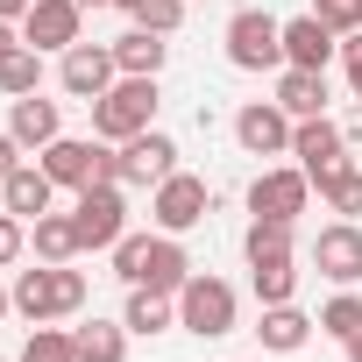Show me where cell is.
Masks as SVG:
<instances>
[{"label": "cell", "mask_w": 362, "mask_h": 362, "mask_svg": "<svg viewBox=\"0 0 362 362\" xmlns=\"http://www.w3.org/2000/svg\"><path fill=\"white\" fill-rule=\"evenodd\" d=\"M114 270L128 277V284H149V291H185V277H192V263H185V249H177L170 235H121L114 242Z\"/></svg>", "instance_id": "1"}, {"label": "cell", "mask_w": 362, "mask_h": 362, "mask_svg": "<svg viewBox=\"0 0 362 362\" xmlns=\"http://www.w3.org/2000/svg\"><path fill=\"white\" fill-rule=\"evenodd\" d=\"M149 114H156V78H114L93 100V135L100 142H128V135L149 128Z\"/></svg>", "instance_id": "2"}, {"label": "cell", "mask_w": 362, "mask_h": 362, "mask_svg": "<svg viewBox=\"0 0 362 362\" xmlns=\"http://www.w3.org/2000/svg\"><path fill=\"white\" fill-rule=\"evenodd\" d=\"M15 305H22L36 327H43V320H64V313H78V305H86V277H78V270H64V263H50V270H22Z\"/></svg>", "instance_id": "3"}, {"label": "cell", "mask_w": 362, "mask_h": 362, "mask_svg": "<svg viewBox=\"0 0 362 362\" xmlns=\"http://www.w3.org/2000/svg\"><path fill=\"white\" fill-rule=\"evenodd\" d=\"M228 57H235L242 71H277V64H284V22H270L263 8H242V15L228 22Z\"/></svg>", "instance_id": "4"}, {"label": "cell", "mask_w": 362, "mask_h": 362, "mask_svg": "<svg viewBox=\"0 0 362 362\" xmlns=\"http://www.w3.org/2000/svg\"><path fill=\"white\" fill-rule=\"evenodd\" d=\"M341 142H348V135H341V128H334L327 114H313V121H298V128H291V156H298V170L313 177L320 192L334 185L341 170H348V156H341Z\"/></svg>", "instance_id": "5"}, {"label": "cell", "mask_w": 362, "mask_h": 362, "mask_svg": "<svg viewBox=\"0 0 362 362\" xmlns=\"http://www.w3.org/2000/svg\"><path fill=\"white\" fill-rule=\"evenodd\" d=\"M71 221H78V242H86V249H114V242L128 235V199H121V185H114V177H107V185H86Z\"/></svg>", "instance_id": "6"}, {"label": "cell", "mask_w": 362, "mask_h": 362, "mask_svg": "<svg viewBox=\"0 0 362 362\" xmlns=\"http://www.w3.org/2000/svg\"><path fill=\"white\" fill-rule=\"evenodd\" d=\"M170 170H177V142L156 135V128H142V135H128L121 156H114V185H163Z\"/></svg>", "instance_id": "7"}, {"label": "cell", "mask_w": 362, "mask_h": 362, "mask_svg": "<svg viewBox=\"0 0 362 362\" xmlns=\"http://www.w3.org/2000/svg\"><path fill=\"white\" fill-rule=\"evenodd\" d=\"M177 320H185L192 334H235V291L221 277H185V291H177Z\"/></svg>", "instance_id": "8"}, {"label": "cell", "mask_w": 362, "mask_h": 362, "mask_svg": "<svg viewBox=\"0 0 362 362\" xmlns=\"http://www.w3.org/2000/svg\"><path fill=\"white\" fill-rule=\"evenodd\" d=\"M43 170L57 177V185L86 192V185H107V177H114V156H107V149H93V142H71V135H57V142L43 149Z\"/></svg>", "instance_id": "9"}, {"label": "cell", "mask_w": 362, "mask_h": 362, "mask_svg": "<svg viewBox=\"0 0 362 362\" xmlns=\"http://www.w3.org/2000/svg\"><path fill=\"white\" fill-rule=\"evenodd\" d=\"M305 192H313L305 170H263L256 185H249V214L256 221H298L305 214Z\"/></svg>", "instance_id": "10"}, {"label": "cell", "mask_w": 362, "mask_h": 362, "mask_svg": "<svg viewBox=\"0 0 362 362\" xmlns=\"http://www.w3.org/2000/svg\"><path fill=\"white\" fill-rule=\"evenodd\" d=\"M156 221H163V235H185V228H199V221H206V177H192V170H170L163 185H156Z\"/></svg>", "instance_id": "11"}, {"label": "cell", "mask_w": 362, "mask_h": 362, "mask_svg": "<svg viewBox=\"0 0 362 362\" xmlns=\"http://www.w3.org/2000/svg\"><path fill=\"white\" fill-rule=\"evenodd\" d=\"M78 0H36V8L22 15V43L29 50H71L78 43Z\"/></svg>", "instance_id": "12"}, {"label": "cell", "mask_w": 362, "mask_h": 362, "mask_svg": "<svg viewBox=\"0 0 362 362\" xmlns=\"http://www.w3.org/2000/svg\"><path fill=\"white\" fill-rule=\"evenodd\" d=\"M114 71H121V64H114V50H93V43H71V50H64V64H57L64 93H71V100H86V107L114 86Z\"/></svg>", "instance_id": "13"}, {"label": "cell", "mask_w": 362, "mask_h": 362, "mask_svg": "<svg viewBox=\"0 0 362 362\" xmlns=\"http://www.w3.org/2000/svg\"><path fill=\"white\" fill-rule=\"evenodd\" d=\"M313 263H320V277H334V284H355V277H362V228H355V221H334V228H320V242H313Z\"/></svg>", "instance_id": "14"}, {"label": "cell", "mask_w": 362, "mask_h": 362, "mask_svg": "<svg viewBox=\"0 0 362 362\" xmlns=\"http://www.w3.org/2000/svg\"><path fill=\"white\" fill-rule=\"evenodd\" d=\"M235 142L249 156H284L291 149V114L284 107H242L235 114Z\"/></svg>", "instance_id": "15"}, {"label": "cell", "mask_w": 362, "mask_h": 362, "mask_svg": "<svg viewBox=\"0 0 362 362\" xmlns=\"http://www.w3.org/2000/svg\"><path fill=\"white\" fill-rule=\"evenodd\" d=\"M334 50H341V36H334L320 15L284 22V64H298V71H327V64H334Z\"/></svg>", "instance_id": "16"}, {"label": "cell", "mask_w": 362, "mask_h": 362, "mask_svg": "<svg viewBox=\"0 0 362 362\" xmlns=\"http://www.w3.org/2000/svg\"><path fill=\"white\" fill-rule=\"evenodd\" d=\"M50 192H57V177H50L43 163H22L15 177H0V199H8L15 221H43V214H50Z\"/></svg>", "instance_id": "17"}, {"label": "cell", "mask_w": 362, "mask_h": 362, "mask_svg": "<svg viewBox=\"0 0 362 362\" xmlns=\"http://www.w3.org/2000/svg\"><path fill=\"white\" fill-rule=\"evenodd\" d=\"M277 107H284L291 121L327 114V71H298V64H284V78H277Z\"/></svg>", "instance_id": "18"}, {"label": "cell", "mask_w": 362, "mask_h": 362, "mask_svg": "<svg viewBox=\"0 0 362 362\" xmlns=\"http://www.w3.org/2000/svg\"><path fill=\"white\" fill-rule=\"evenodd\" d=\"M8 135H15L22 149H50V142H57V100L22 93V100H15V114H8Z\"/></svg>", "instance_id": "19"}, {"label": "cell", "mask_w": 362, "mask_h": 362, "mask_svg": "<svg viewBox=\"0 0 362 362\" xmlns=\"http://www.w3.org/2000/svg\"><path fill=\"white\" fill-rule=\"evenodd\" d=\"M163 57H170V43H163L156 29H128V36L114 43V64H121V78H156V71H163Z\"/></svg>", "instance_id": "20"}, {"label": "cell", "mask_w": 362, "mask_h": 362, "mask_svg": "<svg viewBox=\"0 0 362 362\" xmlns=\"http://www.w3.org/2000/svg\"><path fill=\"white\" fill-rule=\"evenodd\" d=\"M263 348H277V355H291V348H305L313 341V320L298 313V305H263Z\"/></svg>", "instance_id": "21"}, {"label": "cell", "mask_w": 362, "mask_h": 362, "mask_svg": "<svg viewBox=\"0 0 362 362\" xmlns=\"http://www.w3.org/2000/svg\"><path fill=\"white\" fill-rule=\"evenodd\" d=\"M86 242H78V221H64V214H43L36 221V256L43 263H71Z\"/></svg>", "instance_id": "22"}, {"label": "cell", "mask_w": 362, "mask_h": 362, "mask_svg": "<svg viewBox=\"0 0 362 362\" xmlns=\"http://www.w3.org/2000/svg\"><path fill=\"white\" fill-rule=\"evenodd\" d=\"M249 270H256V298H263V305H291V284H298L291 256H256Z\"/></svg>", "instance_id": "23"}, {"label": "cell", "mask_w": 362, "mask_h": 362, "mask_svg": "<svg viewBox=\"0 0 362 362\" xmlns=\"http://www.w3.org/2000/svg\"><path fill=\"white\" fill-rule=\"evenodd\" d=\"M71 348H78V362H121V355H128V341H121V327H107V320H93V327H78V334H71Z\"/></svg>", "instance_id": "24"}, {"label": "cell", "mask_w": 362, "mask_h": 362, "mask_svg": "<svg viewBox=\"0 0 362 362\" xmlns=\"http://www.w3.org/2000/svg\"><path fill=\"white\" fill-rule=\"evenodd\" d=\"M121 327H135V334H163L170 327V298L163 291H149V284H135V298H128V320Z\"/></svg>", "instance_id": "25"}, {"label": "cell", "mask_w": 362, "mask_h": 362, "mask_svg": "<svg viewBox=\"0 0 362 362\" xmlns=\"http://www.w3.org/2000/svg\"><path fill=\"white\" fill-rule=\"evenodd\" d=\"M36 57H43V50H8V57H0V93H15V100L36 93V86H43V64H36Z\"/></svg>", "instance_id": "26"}, {"label": "cell", "mask_w": 362, "mask_h": 362, "mask_svg": "<svg viewBox=\"0 0 362 362\" xmlns=\"http://www.w3.org/2000/svg\"><path fill=\"white\" fill-rule=\"evenodd\" d=\"M320 334H334V341H355V334H362V298H355V291H341V298L320 313Z\"/></svg>", "instance_id": "27"}, {"label": "cell", "mask_w": 362, "mask_h": 362, "mask_svg": "<svg viewBox=\"0 0 362 362\" xmlns=\"http://www.w3.org/2000/svg\"><path fill=\"white\" fill-rule=\"evenodd\" d=\"M135 29H156V36H170L177 22H185V0H135Z\"/></svg>", "instance_id": "28"}, {"label": "cell", "mask_w": 362, "mask_h": 362, "mask_svg": "<svg viewBox=\"0 0 362 362\" xmlns=\"http://www.w3.org/2000/svg\"><path fill=\"white\" fill-rule=\"evenodd\" d=\"M22 362H78V348H71V334L36 327V334H29V348H22Z\"/></svg>", "instance_id": "29"}, {"label": "cell", "mask_w": 362, "mask_h": 362, "mask_svg": "<svg viewBox=\"0 0 362 362\" xmlns=\"http://www.w3.org/2000/svg\"><path fill=\"white\" fill-rule=\"evenodd\" d=\"M256 256H291V221H256L249 228V263Z\"/></svg>", "instance_id": "30"}, {"label": "cell", "mask_w": 362, "mask_h": 362, "mask_svg": "<svg viewBox=\"0 0 362 362\" xmlns=\"http://www.w3.org/2000/svg\"><path fill=\"white\" fill-rule=\"evenodd\" d=\"M327 206L348 214V221L362 214V170H341V177H334V185H327Z\"/></svg>", "instance_id": "31"}, {"label": "cell", "mask_w": 362, "mask_h": 362, "mask_svg": "<svg viewBox=\"0 0 362 362\" xmlns=\"http://www.w3.org/2000/svg\"><path fill=\"white\" fill-rule=\"evenodd\" d=\"M320 22L341 36V29H362V0H320Z\"/></svg>", "instance_id": "32"}, {"label": "cell", "mask_w": 362, "mask_h": 362, "mask_svg": "<svg viewBox=\"0 0 362 362\" xmlns=\"http://www.w3.org/2000/svg\"><path fill=\"white\" fill-rule=\"evenodd\" d=\"M15 256H22V221L0 214V263H15Z\"/></svg>", "instance_id": "33"}, {"label": "cell", "mask_w": 362, "mask_h": 362, "mask_svg": "<svg viewBox=\"0 0 362 362\" xmlns=\"http://www.w3.org/2000/svg\"><path fill=\"white\" fill-rule=\"evenodd\" d=\"M15 170H22V142H15V135H0V177H15Z\"/></svg>", "instance_id": "34"}, {"label": "cell", "mask_w": 362, "mask_h": 362, "mask_svg": "<svg viewBox=\"0 0 362 362\" xmlns=\"http://www.w3.org/2000/svg\"><path fill=\"white\" fill-rule=\"evenodd\" d=\"M341 57H348V78H355V93H362V36H348V43H341Z\"/></svg>", "instance_id": "35"}, {"label": "cell", "mask_w": 362, "mask_h": 362, "mask_svg": "<svg viewBox=\"0 0 362 362\" xmlns=\"http://www.w3.org/2000/svg\"><path fill=\"white\" fill-rule=\"evenodd\" d=\"M36 0H0V22H15V15H29Z\"/></svg>", "instance_id": "36"}, {"label": "cell", "mask_w": 362, "mask_h": 362, "mask_svg": "<svg viewBox=\"0 0 362 362\" xmlns=\"http://www.w3.org/2000/svg\"><path fill=\"white\" fill-rule=\"evenodd\" d=\"M8 50H15V29H8V22H0V57H8Z\"/></svg>", "instance_id": "37"}, {"label": "cell", "mask_w": 362, "mask_h": 362, "mask_svg": "<svg viewBox=\"0 0 362 362\" xmlns=\"http://www.w3.org/2000/svg\"><path fill=\"white\" fill-rule=\"evenodd\" d=\"M348 362H362V334H355V341H348Z\"/></svg>", "instance_id": "38"}, {"label": "cell", "mask_w": 362, "mask_h": 362, "mask_svg": "<svg viewBox=\"0 0 362 362\" xmlns=\"http://www.w3.org/2000/svg\"><path fill=\"white\" fill-rule=\"evenodd\" d=\"M8 305H15V291H0V313H8Z\"/></svg>", "instance_id": "39"}, {"label": "cell", "mask_w": 362, "mask_h": 362, "mask_svg": "<svg viewBox=\"0 0 362 362\" xmlns=\"http://www.w3.org/2000/svg\"><path fill=\"white\" fill-rule=\"evenodd\" d=\"M78 8H107V0H78Z\"/></svg>", "instance_id": "40"}, {"label": "cell", "mask_w": 362, "mask_h": 362, "mask_svg": "<svg viewBox=\"0 0 362 362\" xmlns=\"http://www.w3.org/2000/svg\"><path fill=\"white\" fill-rule=\"evenodd\" d=\"M114 8H135V0H114Z\"/></svg>", "instance_id": "41"}, {"label": "cell", "mask_w": 362, "mask_h": 362, "mask_svg": "<svg viewBox=\"0 0 362 362\" xmlns=\"http://www.w3.org/2000/svg\"><path fill=\"white\" fill-rule=\"evenodd\" d=\"M0 214H8V199H0Z\"/></svg>", "instance_id": "42"}, {"label": "cell", "mask_w": 362, "mask_h": 362, "mask_svg": "<svg viewBox=\"0 0 362 362\" xmlns=\"http://www.w3.org/2000/svg\"><path fill=\"white\" fill-rule=\"evenodd\" d=\"M355 100H362V93H355Z\"/></svg>", "instance_id": "43"}]
</instances>
